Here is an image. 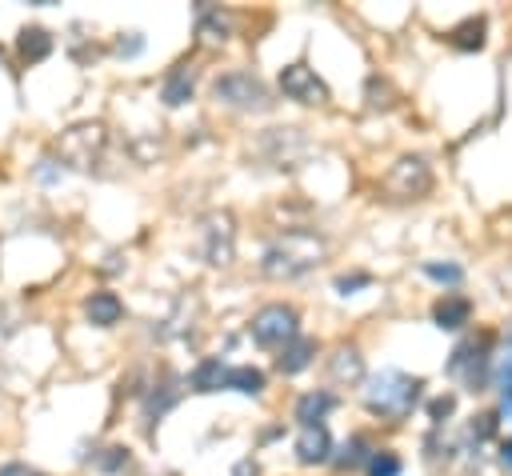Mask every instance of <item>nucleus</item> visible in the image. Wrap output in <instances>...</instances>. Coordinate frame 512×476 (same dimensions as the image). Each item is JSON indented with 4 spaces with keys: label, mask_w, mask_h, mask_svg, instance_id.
I'll return each instance as SVG.
<instances>
[{
    "label": "nucleus",
    "mask_w": 512,
    "mask_h": 476,
    "mask_svg": "<svg viewBox=\"0 0 512 476\" xmlns=\"http://www.w3.org/2000/svg\"><path fill=\"white\" fill-rule=\"evenodd\" d=\"M332 404H336V400H332V392H308V396H300V400H296V420H300V428L320 424V420H324V412H328Z\"/></svg>",
    "instance_id": "17"
},
{
    "label": "nucleus",
    "mask_w": 512,
    "mask_h": 476,
    "mask_svg": "<svg viewBox=\"0 0 512 476\" xmlns=\"http://www.w3.org/2000/svg\"><path fill=\"white\" fill-rule=\"evenodd\" d=\"M196 16H200V36H204V40H224V36H228V16H224L220 8L196 4Z\"/></svg>",
    "instance_id": "21"
},
{
    "label": "nucleus",
    "mask_w": 512,
    "mask_h": 476,
    "mask_svg": "<svg viewBox=\"0 0 512 476\" xmlns=\"http://www.w3.org/2000/svg\"><path fill=\"white\" fill-rule=\"evenodd\" d=\"M428 184H432V172H428V164H424L420 156L396 160V168H392L388 180H384V188H388L392 196H424Z\"/></svg>",
    "instance_id": "7"
},
{
    "label": "nucleus",
    "mask_w": 512,
    "mask_h": 476,
    "mask_svg": "<svg viewBox=\"0 0 512 476\" xmlns=\"http://www.w3.org/2000/svg\"><path fill=\"white\" fill-rule=\"evenodd\" d=\"M420 388H424V384H420L416 376H404V372H396V368H384L380 376L368 380L364 404H368V412H376V416H384V420H404V416L416 408Z\"/></svg>",
    "instance_id": "2"
},
{
    "label": "nucleus",
    "mask_w": 512,
    "mask_h": 476,
    "mask_svg": "<svg viewBox=\"0 0 512 476\" xmlns=\"http://www.w3.org/2000/svg\"><path fill=\"white\" fill-rule=\"evenodd\" d=\"M212 92H216V100H224V104H232V108H252V112H264L272 100H268V88L252 76V72H224V76H216V84H212Z\"/></svg>",
    "instance_id": "3"
},
{
    "label": "nucleus",
    "mask_w": 512,
    "mask_h": 476,
    "mask_svg": "<svg viewBox=\"0 0 512 476\" xmlns=\"http://www.w3.org/2000/svg\"><path fill=\"white\" fill-rule=\"evenodd\" d=\"M280 92H284L288 100H296V104H324V100H328L324 80H320L308 64H288V68H280Z\"/></svg>",
    "instance_id": "6"
},
{
    "label": "nucleus",
    "mask_w": 512,
    "mask_h": 476,
    "mask_svg": "<svg viewBox=\"0 0 512 476\" xmlns=\"http://www.w3.org/2000/svg\"><path fill=\"white\" fill-rule=\"evenodd\" d=\"M428 412H432V420H440V416H448V412H452V396H436V400L428 404Z\"/></svg>",
    "instance_id": "29"
},
{
    "label": "nucleus",
    "mask_w": 512,
    "mask_h": 476,
    "mask_svg": "<svg viewBox=\"0 0 512 476\" xmlns=\"http://www.w3.org/2000/svg\"><path fill=\"white\" fill-rule=\"evenodd\" d=\"M16 48H20V56H24V60H44V56L52 52V36H48L44 28H24Z\"/></svg>",
    "instance_id": "20"
},
{
    "label": "nucleus",
    "mask_w": 512,
    "mask_h": 476,
    "mask_svg": "<svg viewBox=\"0 0 512 476\" xmlns=\"http://www.w3.org/2000/svg\"><path fill=\"white\" fill-rule=\"evenodd\" d=\"M500 456H504V464H512V440H504V448H500Z\"/></svg>",
    "instance_id": "33"
},
{
    "label": "nucleus",
    "mask_w": 512,
    "mask_h": 476,
    "mask_svg": "<svg viewBox=\"0 0 512 476\" xmlns=\"http://www.w3.org/2000/svg\"><path fill=\"white\" fill-rule=\"evenodd\" d=\"M364 448H368V440H364V436H352V440H344V448H340L336 464H340V468H356V464L368 456Z\"/></svg>",
    "instance_id": "23"
},
{
    "label": "nucleus",
    "mask_w": 512,
    "mask_h": 476,
    "mask_svg": "<svg viewBox=\"0 0 512 476\" xmlns=\"http://www.w3.org/2000/svg\"><path fill=\"white\" fill-rule=\"evenodd\" d=\"M424 276H432V280H440V284H460V264H436V260H428L424 264Z\"/></svg>",
    "instance_id": "25"
},
{
    "label": "nucleus",
    "mask_w": 512,
    "mask_h": 476,
    "mask_svg": "<svg viewBox=\"0 0 512 476\" xmlns=\"http://www.w3.org/2000/svg\"><path fill=\"white\" fill-rule=\"evenodd\" d=\"M464 364H468V372H464L460 380H464L468 388H480V384H484V372H488V340H480V344H476V340L460 344V348L452 352V360H448V372L456 376Z\"/></svg>",
    "instance_id": "9"
},
{
    "label": "nucleus",
    "mask_w": 512,
    "mask_h": 476,
    "mask_svg": "<svg viewBox=\"0 0 512 476\" xmlns=\"http://www.w3.org/2000/svg\"><path fill=\"white\" fill-rule=\"evenodd\" d=\"M224 380H228V368L212 356V360H200L196 368H192V376H188V384L196 388V392H216V388H224Z\"/></svg>",
    "instance_id": "15"
},
{
    "label": "nucleus",
    "mask_w": 512,
    "mask_h": 476,
    "mask_svg": "<svg viewBox=\"0 0 512 476\" xmlns=\"http://www.w3.org/2000/svg\"><path fill=\"white\" fill-rule=\"evenodd\" d=\"M224 388H236V392H244V396H260V392H264V372H260V368H252V364L228 368Z\"/></svg>",
    "instance_id": "18"
},
{
    "label": "nucleus",
    "mask_w": 512,
    "mask_h": 476,
    "mask_svg": "<svg viewBox=\"0 0 512 476\" xmlns=\"http://www.w3.org/2000/svg\"><path fill=\"white\" fill-rule=\"evenodd\" d=\"M332 452V440H328V428L324 424H308L300 428V440H296V456L300 464H324Z\"/></svg>",
    "instance_id": "10"
},
{
    "label": "nucleus",
    "mask_w": 512,
    "mask_h": 476,
    "mask_svg": "<svg viewBox=\"0 0 512 476\" xmlns=\"http://www.w3.org/2000/svg\"><path fill=\"white\" fill-rule=\"evenodd\" d=\"M0 476H40L36 468H28V464H4L0 468Z\"/></svg>",
    "instance_id": "30"
},
{
    "label": "nucleus",
    "mask_w": 512,
    "mask_h": 476,
    "mask_svg": "<svg viewBox=\"0 0 512 476\" xmlns=\"http://www.w3.org/2000/svg\"><path fill=\"white\" fill-rule=\"evenodd\" d=\"M368 476H400V456L396 452H372L368 456Z\"/></svg>",
    "instance_id": "22"
},
{
    "label": "nucleus",
    "mask_w": 512,
    "mask_h": 476,
    "mask_svg": "<svg viewBox=\"0 0 512 476\" xmlns=\"http://www.w3.org/2000/svg\"><path fill=\"white\" fill-rule=\"evenodd\" d=\"M368 108H392V84L380 76H368Z\"/></svg>",
    "instance_id": "24"
},
{
    "label": "nucleus",
    "mask_w": 512,
    "mask_h": 476,
    "mask_svg": "<svg viewBox=\"0 0 512 476\" xmlns=\"http://www.w3.org/2000/svg\"><path fill=\"white\" fill-rule=\"evenodd\" d=\"M296 312L288 304H268L252 316V340L264 348H284L288 340H296Z\"/></svg>",
    "instance_id": "4"
},
{
    "label": "nucleus",
    "mask_w": 512,
    "mask_h": 476,
    "mask_svg": "<svg viewBox=\"0 0 512 476\" xmlns=\"http://www.w3.org/2000/svg\"><path fill=\"white\" fill-rule=\"evenodd\" d=\"M128 464V452L124 448H108V456H100V468L104 472H116V468H124Z\"/></svg>",
    "instance_id": "27"
},
{
    "label": "nucleus",
    "mask_w": 512,
    "mask_h": 476,
    "mask_svg": "<svg viewBox=\"0 0 512 476\" xmlns=\"http://www.w3.org/2000/svg\"><path fill=\"white\" fill-rule=\"evenodd\" d=\"M324 256V240L316 232H304V228H292L284 236H276L260 260V272L272 276V280H292V276H304L312 264H320Z\"/></svg>",
    "instance_id": "1"
},
{
    "label": "nucleus",
    "mask_w": 512,
    "mask_h": 476,
    "mask_svg": "<svg viewBox=\"0 0 512 476\" xmlns=\"http://www.w3.org/2000/svg\"><path fill=\"white\" fill-rule=\"evenodd\" d=\"M312 356H316V340H308V336H296V340H288V344L280 348V356H276V368H280L284 376H292V372L308 368V364H312Z\"/></svg>",
    "instance_id": "12"
},
{
    "label": "nucleus",
    "mask_w": 512,
    "mask_h": 476,
    "mask_svg": "<svg viewBox=\"0 0 512 476\" xmlns=\"http://www.w3.org/2000/svg\"><path fill=\"white\" fill-rule=\"evenodd\" d=\"M372 284V276L368 272H352V276H336V292H352V288H368Z\"/></svg>",
    "instance_id": "26"
},
{
    "label": "nucleus",
    "mask_w": 512,
    "mask_h": 476,
    "mask_svg": "<svg viewBox=\"0 0 512 476\" xmlns=\"http://www.w3.org/2000/svg\"><path fill=\"white\" fill-rule=\"evenodd\" d=\"M84 312H88V320H92V324L112 328V324L124 316V304H120V296H116V292H92V296H88V304H84Z\"/></svg>",
    "instance_id": "13"
},
{
    "label": "nucleus",
    "mask_w": 512,
    "mask_h": 476,
    "mask_svg": "<svg viewBox=\"0 0 512 476\" xmlns=\"http://www.w3.org/2000/svg\"><path fill=\"white\" fill-rule=\"evenodd\" d=\"M192 84H196V72H192L188 64H180L176 72H168L164 92H160V96H164V104H172V108H176V104H184V100L192 96Z\"/></svg>",
    "instance_id": "16"
},
{
    "label": "nucleus",
    "mask_w": 512,
    "mask_h": 476,
    "mask_svg": "<svg viewBox=\"0 0 512 476\" xmlns=\"http://www.w3.org/2000/svg\"><path fill=\"white\" fill-rule=\"evenodd\" d=\"M236 476H256V464H252V460H240V464H236Z\"/></svg>",
    "instance_id": "31"
},
{
    "label": "nucleus",
    "mask_w": 512,
    "mask_h": 476,
    "mask_svg": "<svg viewBox=\"0 0 512 476\" xmlns=\"http://www.w3.org/2000/svg\"><path fill=\"white\" fill-rule=\"evenodd\" d=\"M504 384H512V348L504 352Z\"/></svg>",
    "instance_id": "32"
},
{
    "label": "nucleus",
    "mask_w": 512,
    "mask_h": 476,
    "mask_svg": "<svg viewBox=\"0 0 512 476\" xmlns=\"http://www.w3.org/2000/svg\"><path fill=\"white\" fill-rule=\"evenodd\" d=\"M484 16H468L464 24H456L452 32H448V40H452V48H460V52H476V48H484Z\"/></svg>",
    "instance_id": "14"
},
{
    "label": "nucleus",
    "mask_w": 512,
    "mask_h": 476,
    "mask_svg": "<svg viewBox=\"0 0 512 476\" xmlns=\"http://www.w3.org/2000/svg\"><path fill=\"white\" fill-rule=\"evenodd\" d=\"M364 376V360H360V352L356 348H340L336 356H332V380H348V384H356Z\"/></svg>",
    "instance_id": "19"
},
{
    "label": "nucleus",
    "mask_w": 512,
    "mask_h": 476,
    "mask_svg": "<svg viewBox=\"0 0 512 476\" xmlns=\"http://www.w3.org/2000/svg\"><path fill=\"white\" fill-rule=\"evenodd\" d=\"M232 252H236V232H232V216L228 212H216L204 220V260L208 264H232Z\"/></svg>",
    "instance_id": "8"
},
{
    "label": "nucleus",
    "mask_w": 512,
    "mask_h": 476,
    "mask_svg": "<svg viewBox=\"0 0 512 476\" xmlns=\"http://www.w3.org/2000/svg\"><path fill=\"white\" fill-rule=\"evenodd\" d=\"M100 148H104V128L100 124H76V128H68L60 136V156L72 168H92Z\"/></svg>",
    "instance_id": "5"
},
{
    "label": "nucleus",
    "mask_w": 512,
    "mask_h": 476,
    "mask_svg": "<svg viewBox=\"0 0 512 476\" xmlns=\"http://www.w3.org/2000/svg\"><path fill=\"white\" fill-rule=\"evenodd\" d=\"M468 316H472V304H468L464 296H456V292H444V296L436 300V308H432L436 328H448V332L464 328V324H468Z\"/></svg>",
    "instance_id": "11"
},
{
    "label": "nucleus",
    "mask_w": 512,
    "mask_h": 476,
    "mask_svg": "<svg viewBox=\"0 0 512 476\" xmlns=\"http://www.w3.org/2000/svg\"><path fill=\"white\" fill-rule=\"evenodd\" d=\"M140 48H144V40H140V32H128V40H120V44H116V52H120V56H136Z\"/></svg>",
    "instance_id": "28"
}]
</instances>
